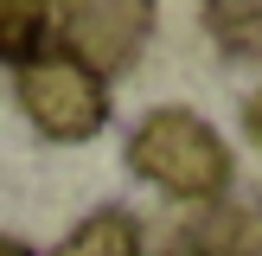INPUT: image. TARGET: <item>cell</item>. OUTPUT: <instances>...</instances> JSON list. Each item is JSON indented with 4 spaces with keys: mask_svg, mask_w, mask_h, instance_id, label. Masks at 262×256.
<instances>
[{
    "mask_svg": "<svg viewBox=\"0 0 262 256\" xmlns=\"http://www.w3.org/2000/svg\"><path fill=\"white\" fill-rule=\"evenodd\" d=\"M13 83H19V109L32 115V128L51 135V141H90L109 122V90H102L83 64H71L58 45H45L38 58H26Z\"/></svg>",
    "mask_w": 262,
    "mask_h": 256,
    "instance_id": "obj_2",
    "label": "cell"
},
{
    "mask_svg": "<svg viewBox=\"0 0 262 256\" xmlns=\"http://www.w3.org/2000/svg\"><path fill=\"white\" fill-rule=\"evenodd\" d=\"M205 26L230 58H262V0H211Z\"/></svg>",
    "mask_w": 262,
    "mask_h": 256,
    "instance_id": "obj_7",
    "label": "cell"
},
{
    "mask_svg": "<svg viewBox=\"0 0 262 256\" xmlns=\"http://www.w3.org/2000/svg\"><path fill=\"white\" fill-rule=\"evenodd\" d=\"M262 237H256V211L243 205H205L192 224H179L173 237V256H256Z\"/></svg>",
    "mask_w": 262,
    "mask_h": 256,
    "instance_id": "obj_4",
    "label": "cell"
},
{
    "mask_svg": "<svg viewBox=\"0 0 262 256\" xmlns=\"http://www.w3.org/2000/svg\"><path fill=\"white\" fill-rule=\"evenodd\" d=\"M51 45V7H32V0H0V64L19 71L26 58Z\"/></svg>",
    "mask_w": 262,
    "mask_h": 256,
    "instance_id": "obj_6",
    "label": "cell"
},
{
    "mask_svg": "<svg viewBox=\"0 0 262 256\" xmlns=\"http://www.w3.org/2000/svg\"><path fill=\"white\" fill-rule=\"evenodd\" d=\"M147 32H154L147 0H71L64 13H51V45L71 64H83L96 83L128 71L147 45Z\"/></svg>",
    "mask_w": 262,
    "mask_h": 256,
    "instance_id": "obj_3",
    "label": "cell"
},
{
    "mask_svg": "<svg viewBox=\"0 0 262 256\" xmlns=\"http://www.w3.org/2000/svg\"><path fill=\"white\" fill-rule=\"evenodd\" d=\"M243 128H250V141L262 147V90H256L250 102H243Z\"/></svg>",
    "mask_w": 262,
    "mask_h": 256,
    "instance_id": "obj_8",
    "label": "cell"
},
{
    "mask_svg": "<svg viewBox=\"0 0 262 256\" xmlns=\"http://www.w3.org/2000/svg\"><path fill=\"white\" fill-rule=\"evenodd\" d=\"M128 166L147 186L173 192V199H192V205H217L230 186V147L192 109H154L128 135Z\"/></svg>",
    "mask_w": 262,
    "mask_h": 256,
    "instance_id": "obj_1",
    "label": "cell"
},
{
    "mask_svg": "<svg viewBox=\"0 0 262 256\" xmlns=\"http://www.w3.org/2000/svg\"><path fill=\"white\" fill-rule=\"evenodd\" d=\"M51 256H147V250H141V224L128 211H90Z\"/></svg>",
    "mask_w": 262,
    "mask_h": 256,
    "instance_id": "obj_5",
    "label": "cell"
},
{
    "mask_svg": "<svg viewBox=\"0 0 262 256\" xmlns=\"http://www.w3.org/2000/svg\"><path fill=\"white\" fill-rule=\"evenodd\" d=\"M0 256H38V250H26V243H13V237H0Z\"/></svg>",
    "mask_w": 262,
    "mask_h": 256,
    "instance_id": "obj_9",
    "label": "cell"
}]
</instances>
